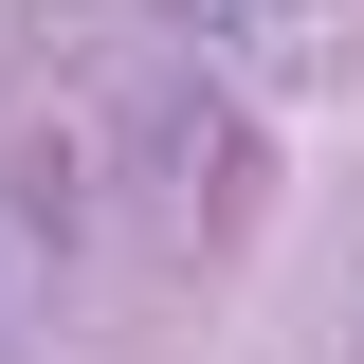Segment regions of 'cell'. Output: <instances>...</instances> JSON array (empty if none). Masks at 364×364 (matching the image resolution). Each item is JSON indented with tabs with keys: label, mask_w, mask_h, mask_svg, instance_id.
I'll list each match as a JSON object with an SVG mask.
<instances>
[{
	"label": "cell",
	"mask_w": 364,
	"mask_h": 364,
	"mask_svg": "<svg viewBox=\"0 0 364 364\" xmlns=\"http://www.w3.org/2000/svg\"><path fill=\"white\" fill-rule=\"evenodd\" d=\"M182 18H219V37H255V18H273V0H182Z\"/></svg>",
	"instance_id": "6da1fadb"
}]
</instances>
